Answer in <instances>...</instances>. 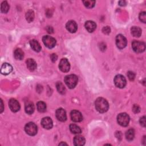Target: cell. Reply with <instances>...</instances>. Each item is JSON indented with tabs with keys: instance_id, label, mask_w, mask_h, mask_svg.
I'll list each match as a JSON object with an SVG mask.
<instances>
[{
	"instance_id": "obj_1",
	"label": "cell",
	"mask_w": 146,
	"mask_h": 146,
	"mask_svg": "<svg viewBox=\"0 0 146 146\" xmlns=\"http://www.w3.org/2000/svg\"><path fill=\"white\" fill-rule=\"evenodd\" d=\"M96 110L100 113L107 112L109 108V104L106 99L103 98H98L95 102Z\"/></svg>"
},
{
	"instance_id": "obj_2",
	"label": "cell",
	"mask_w": 146,
	"mask_h": 146,
	"mask_svg": "<svg viewBox=\"0 0 146 146\" xmlns=\"http://www.w3.org/2000/svg\"><path fill=\"white\" fill-rule=\"evenodd\" d=\"M78 81V77L73 74L67 75L64 78V82L70 88H74L76 86Z\"/></svg>"
},
{
	"instance_id": "obj_3",
	"label": "cell",
	"mask_w": 146,
	"mask_h": 146,
	"mask_svg": "<svg viewBox=\"0 0 146 146\" xmlns=\"http://www.w3.org/2000/svg\"><path fill=\"white\" fill-rule=\"evenodd\" d=\"M129 116L126 113H120L117 117V123L123 127L127 126L129 124Z\"/></svg>"
},
{
	"instance_id": "obj_4",
	"label": "cell",
	"mask_w": 146,
	"mask_h": 146,
	"mask_svg": "<svg viewBox=\"0 0 146 146\" xmlns=\"http://www.w3.org/2000/svg\"><path fill=\"white\" fill-rule=\"evenodd\" d=\"M132 48L135 52L137 53H141L144 51L145 49V44L143 42L133 40L132 43Z\"/></svg>"
},
{
	"instance_id": "obj_5",
	"label": "cell",
	"mask_w": 146,
	"mask_h": 146,
	"mask_svg": "<svg viewBox=\"0 0 146 146\" xmlns=\"http://www.w3.org/2000/svg\"><path fill=\"white\" fill-rule=\"evenodd\" d=\"M25 130L27 134L30 136H34L37 133L38 128L36 125L33 123L29 122L26 124L25 127Z\"/></svg>"
},
{
	"instance_id": "obj_6",
	"label": "cell",
	"mask_w": 146,
	"mask_h": 146,
	"mask_svg": "<svg viewBox=\"0 0 146 146\" xmlns=\"http://www.w3.org/2000/svg\"><path fill=\"white\" fill-rule=\"evenodd\" d=\"M114 83L115 86L120 88H124L127 83L126 79L122 75H117L114 78Z\"/></svg>"
},
{
	"instance_id": "obj_7",
	"label": "cell",
	"mask_w": 146,
	"mask_h": 146,
	"mask_svg": "<svg viewBox=\"0 0 146 146\" xmlns=\"http://www.w3.org/2000/svg\"><path fill=\"white\" fill-rule=\"evenodd\" d=\"M44 44L49 48H52L56 45V40L54 38L49 35H44L42 38Z\"/></svg>"
},
{
	"instance_id": "obj_8",
	"label": "cell",
	"mask_w": 146,
	"mask_h": 146,
	"mask_svg": "<svg viewBox=\"0 0 146 146\" xmlns=\"http://www.w3.org/2000/svg\"><path fill=\"white\" fill-rule=\"evenodd\" d=\"M127 41L125 36L121 34H118L116 37V44L117 47L120 48L122 49L125 47L127 46Z\"/></svg>"
},
{
	"instance_id": "obj_9",
	"label": "cell",
	"mask_w": 146,
	"mask_h": 146,
	"mask_svg": "<svg viewBox=\"0 0 146 146\" xmlns=\"http://www.w3.org/2000/svg\"><path fill=\"white\" fill-rule=\"evenodd\" d=\"M59 68L62 72H68L70 69V64L68 60L66 58L62 59L59 62Z\"/></svg>"
},
{
	"instance_id": "obj_10",
	"label": "cell",
	"mask_w": 146,
	"mask_h": 146,
	"mask_svg": "<svg viewBox=\"0 0 146 146\" xmlns=\"http://www.w3.org/2000/svg\"><path fill=\"white\" fill-rule=\"evenodd\" d=\"M9 106L12 112H16L20 110V104L15 99H11L9 102Z\"/></svg>"
},
{
	"instance_id": "obj_11",
	"label": "cell",
	"mask_w": 146,
	"mask_h": 146,
	"mask_svg": "<svg viewBox=\"0 0 146 146\" xmlns=\"http://www.w3.org/2000/svg\"><path fill=\"white\" fill-rule=\"evenodd\" d=\"M71 120L75 122H80L83 120L82 113L77 110H72L70 113Z\"/></svg>"
},
{
	"instance_id": "obj_12",
	"label": "cell",
	"mask_w": 146,
	"mask_h": 146,
	"mask_svg": "<svg viewBox=\"0 0 146 146\" xmlns=\"http://www.w3.org/2000/svg\"><path fill=\"white\" fill-rule=\"evenodd\" d=\"M56 117L58 120L60 121H64L67 119V115L65 110L63 108H59L56 111Z\"/></svg>"
},
{
	"instance_id": "obj_13",
	"label": "cell",
	"mask_w": 146,
	"mask_h": 146,
	"mask_svg": "<svg viewBox=\"0 0 146 146\" xmlns=\"http://www.w3.org/2000/svg\"><path fill=\"white\" fill-rule=\"evenodd\" d=\"M41 124L44 128L49 129L52 127V121L50 117H45L42 119Z\"/></svg>"
},
{
	"instance_id": "obj_14",
	"label": "cell",
	"mask_w": 146,
	"mask_h": 146,
	"mask_svg": "<svg viewBox=\"0 0 146 146\" xmlns=\"http://www.w3.org/2000/svg\"><path fill=\"white\" fill-rule=\"evenodd\" d=\"M66 27L67 29V30L71 33H75L78 29V26L76 23L74 21H69L67 22L66 25Z\"/></svg>"
},
{
	"instance_id": "obj_15",
	"label": "cell",
	"mask_w": 146,
	"mask_h": 146,
	"mask_svg": "<svg viewBox=\"0 0 146 146\" xmlns=\"http://www.w3.org/2000/svg\"><path fill=\"white\" fill-rule=\"evenodd\" d=\"M13 71V67L11 64L7 63H4L2 64L1 68V72L3 75H8Z\"/></svg>"
},
{
	"instance_id": "obj_16",
	"label": "cell",
	"mask_w": 146,
	"mask_h": 146,
	"mask_svg": "<svg viewBox=\"0 0 146 146\" xmlns=\"http://www.w3.org/2000/svg\"><path fill=\"white\" fill-rule=\"evenodd\" d=\"M86 29L89 32V33H92L96 28V25L95 22L92 21H88L86 22L84 25Z\"/></svg>"
},
{
	"instance_id": "obj_17",
	"label": "cell",
	"mask_w": 146,
	"mask_h": 146,
	"mask_svg": "<svg viewBox=\"0 0 146 146\" xmlns=\"http://www.w3.org/2000/svg\"><path fill=\"white\" fill-rule=\"evenodd\" d=\"M86 142L85 139L83 136L77 135L74 139V144L76 146H82L84 145Z\"/></svg>"
},
{
	"instance_id": "obj_18",
	"label": "cell",
	"mask_w": 146,
	"mask_h": 146,
	"mask_svg": "<svg viewBox=\"0 0 146 146\" xmlns=\"http://www.w3.org/2000/svg\"><path fill=\"white\" fill-rule=\"evenodd\" d=\"M26 65H27V68L31 71L35 70L36 68V66H37L36 63L35 62V61L33 59H31V58H29L26 60Z\"/></svg>"
},
{
	"instance_id": "obj_19",
	"label": "cell",
	"mask_w": 146,
	"mask_h": 146,
	"mask_svg": "<svg viewBox=\"0 0 146 146\" xmlns=\"http://www.w3.org/2000/svg\"><path fill=\"white\" fill-rule=\"evenodd\" d=\"M30 44L34 51L36 52H39L41 50V46L39 43L36 40H31L30 41Z\"/></svg>"
},
{
	"instance_id": "obj_20",
	"label": "cell",
	"mask_w": 146,
	"mask_h": 146,
	"mask_svg": "<svg viewBox=\"0 0 146 146\" xmlns=\"http://www.w3.org/2000/svg\"><path fill=\"white\" fill-rule=\"evenodd\" d=\"M25 112L28 114H32L34 111V106L31 102H27L25 106Z\"/></svg>"
},
{
	"instance_id": "obj_21",
	"label": "cell",
	"mask_w": 146,
	"mask_h": 146,
	"mask_svg": "<svg viewBox=\"0 0 146 146\" xmlns=\"http://www.w3.org/2000/svg\"><path fill=\"white\" fill-rule=\"evenodd\" d=\"M132 35L135 37H140L141 35V29L139 27L133 26L131 29Z\"/></svg>"
},
{
	"instance_id": "obj_22",
	"label": "cell",
	"mask_w": 146,
	"mask_h": 146,
	"mask_svg": "<svg viewBox=\"0 0 146 146\" xmlns=\"http://www.w3.org/2000/svg\"><path fill=\"white\" fill-rule=\"evenodd\" d=\"M14 58L17 60H22L24 57V52L21 48H17L14 52Z\"/></svg>"
},
{
	"instance_id": "obj_23",
	"label": "cell",
	"mask_w": 146,
	"mask_h": 146,
	"mask_svg": "<svg viewBox=\"0 0 146 146\" xmlns=\"http://www.w3.org/2000/svg\"><path fill=\"white\" fill-rule=\"evenodd\" d=\"M36 108L39 112H44L46 111V104L44 102L40 101L36 103Z\"/></svg>"
},
{
	"instance_id": "obj_24",
	"label": "cell",
	"mask_w": 146,
	"mask_h": 146,
	"mask_svg": "<svg viewBox=\"0 0 146 146\" xmlns=\"http://www.w3.org/2000/svg\"><path fill=\"white\" fill-rule=\"evenodd\" d=\"M70 129L72 133L75 134L80 133L82 132L80 128L75 124H72L70 125Z\"/></svg>"
},
{
	"instance_id": "obj_25",
	"label": "cell",
	"mask_w": 146,
	"mask_h": 146,
	"mask_svg": "<svg viewBox=\"0 0 146 146\" xmlns=\"http://www.w3.org/2000/svg\"><path fill=\"white\" fill-rule=\"evenodd\" d=\"M135 137V131L133 129H129L125 132V137L127 140L131 141Z\"/></svg>"
},
{
	"instance_id": "obj_26",
	"label": "cell",
	"mask_w": 146,
	"mask_h": 146,
	"mask_svg": "<svg viewBox=\"0 0 146 146\" xmlns=\"http://www.w3.org/2000/svg\"><path fill=\"white\" fill-rule=\"evenodd\" d=\"M56 87L58 91L61 94H64L66 92V88L63 84L61 83L60 82H58L56 83Z\"/></svg>"
},
{
	"instance_id": "obj_27",
	"label": "cell",
	"mask_w": 146,
	"mask_h": 146,
	"mask_svg": "<svg viewBox=\"0 0 146 146\" xmlns=\"http://www.w3.org/2000/svg\"><path fill=\"white\" fill-rule=\"evenodd\" d=\"M26 19L29 22H31L34 20V13L33 10H29L26 13Z\"/></svg>"
},
{
	"instance_id": "obj_28",
	"label": "cell",
	"mask_w": 146,
	"mask_h": 146,
	"mask_svg": "<svg viewBox=\"0 0 146 146\" xmlns=\"http://www.w3.org/2000/svg\"><path fill=\"white\" fill-rule=\"evenodd\" d=\"M9 8H10V6L6 1H3L2 2L1 5V10L2 13H7L9 10Z\"/></svg>"
},
{
	"instance_id": "obj_29",
	"label": "cell",
	"mask_w": 146,
	"mask_h": 146,
	"mask_svg": "<svg viewBox=\"0 0 146 146\" xmlns=\"http://www.w3.org/2000/svg\"><path fill=\"white\" fill-rule=\"evenodd\" d=\"M83 3L86 7L92 8L95 6V1H91V0H86V1H83Z\"/></svg>"
},
{
	"instance_id": "obj_30",
	"label": "cell",
	"mask_w": 146,
	"mask_h": 146,
	"mask_svg": "<svg viewBox=\"0 0 146 146\" xmlns=\"http://www.w3.org/2000/svg\"><path fill=\"white\" fill-rule=\"evenodd\" d=\"M139 19L143 23L146 22V13L145 11L141 12L139 14Z\"/></svg>"
},
{
	"instance_id": "obj_31",
	"label": "cell",
	"mask_w": 146,
	"mask_h": 146,
	"mask_svg": "<svg viewBox=\"0 0 146 146\" xmlns=\"http://www.w3.org/2000/svg\"><path fill=\"white\" fill-rule=\"evenodd\" d=\"M127 76H128V79L131 81L133 80L135 78V74L133 72L131 71H129L127 72Z\"/></svg>"
},
{
	"instance_id": "obj_32",
	"label": "cell",
	"mask_w": 146,
	"mask_h": 146,
	"mask_svg": "<svg viewBox=\"0 0 146 146\" xmlns=\"http://www.w3.org/2000/svg\"><path fill=\"white\" fill-rule=\"evenodd\" d=\"M102 31L104 34H108L110 33V31H111V29L110 28V27L108 26H106V27H104L102 29Z\"/></svg>"
},
{
	"instance_id": "obj_33",
	"label": "cell",
	"mask_w": 146,
	"mask_h": 146,
	"mask_svg": "<svg viewBox=\"0 0 146 146\" xmlns=\"http://www.w3.org/2000/svg\"><path fill=\"white\" fill-rule=\"evenodd\" d=\"M140 123L143 127H145V116H144L140 118Z\"/></svg>"
},
{
	"instance_id": "obj_34",
	"label": "cell",
	"mask_w": 146,
	"mask_h": 146,
	"mask_svg": "<svg viewBox=\"0 0 146 146\" xmlns=\"http://www.w3.org/2000/svg\"><path fill=\"white\" fill-rule=\"evenodd\" d=\"M132 111L135 112V113H138L140 111V107L137 106L135 104L133 107H132Z\"/></svg>"
},
{
	"instance_id": "obj_35",
	"label": "cell",
	"mask_w": 146,
	"mask_h": 146,
	"mask_svg": "<svg viewBox=\"0 0 146 146\" xmlns=\"http://www.w3.org/2000/svg\"><path fill=\"white\" fill-rule=\"evenodd\" d=\"M51 60H52V62H55L57 59V56H56V54H53L51 55Z\"/></svg>"
},
{
	"instance_id": "obj_36",
	"label": "cell",
	"mask_w": 146,
	"mask_h": 146,
	"mask_svg": "<svg viewBox=\"0 0 146 146\" xmlns=\"http://www.w3.org/2000/svg\"><path fill=\"white\" fill-rule=\"evenodd\" d=\"M119 5L123 6H125L126 5V2L125 1H120L119 2Z\"/></svg>"
},
{
	"instance_id": "obj_37",
	"label": "cell",
	"mask_w": 146,
	"mask_h": 146,
	"mask_svg": "<svg viewBox=\"0 0 146 146\" xmlns=\"http://www.w3.org/2000/svg\"><path fill=\"white\" fill-rule=\"evenodd\" d=\"M1 111H0V112L1 113V112H2V111H3V102H2V100H1Z\"/></svg>"
},
{
	"instance_id": "obj_38",
	"label": "cell",
	"mask_w": 146,
	"mask_h": 146,
	"mask_svg": "<svg viewBox=\"0 0 146 146\" xmlns=\"http://www.w3.org/2000/svg\"><path fill=\"white\" fill-rule=\"evenodd\" d=\"M62 144H65V145H67L66 143H60L59 145H62Z\"/></svg>"
}]
</instances>
